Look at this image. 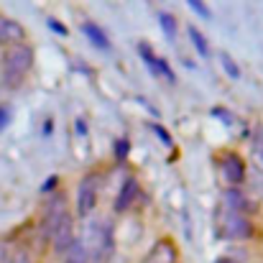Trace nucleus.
I'll list each match as a JSON object with an SVG mask.
<instances>
[{
	"mask_svg": "<svg viewBox=\"0 0 263 263\" xmlns=\"http://www.w3.org/2000/svg\"><path fill=\"white\" fill-rule=\"evenodd\" d=\"M33 67V49L28 44H13L5 49L3 54V74L5 80L13 85L18 80L26 77V72H31Z\"/></svg>",
	"mask_w": 263,
	"mask_h": 263,
	"instance_id": "1",
	"label": "nucleus"
},
{
	"mask_svg": "<svg viewBox=\"0 0 263 263\" xmlns=\"http://www.w3.org/2000/svg\"><path fill=\"white\" fill-rule=\"evenodd\" d=\"M217 235L222 240H251L253 238V222L243 212L222 210V215L217 220Z\"/></svg>",
	"mask_w": 263,
	"mask_h": 263,
	"instance_id": "2",
	"label": "nucleus"
},
{
	"mask_svg": "<svg viewBox=\"0 0 263 263\" xmlns=\"http://www.w3.org/2000/svg\"><path fill=\"white\" fill-rule=\"evenodd\" d=\"M97 181H100V176L92 172V174L82 176V181L77 186V215L80 217H87L97 204Z\"/></svg>",
	"mask_w": 263,
	"mask_h": 263,
	"instance_id": "3",
	"label": "nucleus"
},
{
	"mask_svg": "<svg viewBox=\"0 0 263 263\" xmlns=\"http://www.w3.org/2000/svg\"><path fill=\"white\" fill-rule=\"evenodd\" d=\"M220 172H222V179H225L228 186H238L240 189V184L246 181V161L238 154L228 151L220 159Z\"/></svg>",
	"mask_w": 263,
	"mask_h": 263,
	"instance_id": "4",
	"label": "nucleus"
},
{
	"mask_svg": "<svg viewBox=\"0 0 263 263\" xmlns=\"http://www.w3.org/2000/svg\"><path fill=\"white\" fill-rule=\"evenodd\" d=\"M74 240H77V235H74V217L67 215L59 222V228L54 230V235H51V251L57 256H67V251L74 246Z\"/></svg>",
	"mask_w": 263,
	"mask_h": 263,
	"instance_id": "5",
	"label": "nucleus"
},
{
	"mask_svg": "<svg viewBox=\"0 0 263 263\" xmlns=\"http://www.w3.org/2000/svg\"><path fill=\"white\" fill-rule=\"evenodd\" d=\"M23 39H26V28L18 21H13V18H3L0 15V44L8 49L13 44H23Z\"/></svg>",
	"mask_w": 263,
	"mask_h": 263,
	"instance_id": "6",
	"label": "nucleus"
},
{
	"mask_svg": "<svg viewBox=\"0 0 263 263\" xmlns=\"http://www.w3.org/2000/svg\"><path fill=\"white\" fill-rule=\"evenodd\" d=\"M138 192H141V186H138V179L136 176H128L125 181H123V186H120V192H118V197H115V212H125L133 202H136V197H138Z\"/></svg>",
	"mask_w": 263,
	"mask_h": 263,
	"instance_id": "7",
	"label": "nucleus"
},
{
	"mask_svg": "<svg viewBox=\"0 0 263 263\" xmlns=\"http://www.w3.org/2000/svg\"><path fill=\"white\" fill-rule=\"evenodd\" d=\"M138 51H141V57H143V62H146V64L151 67V72H154L156 77L161 74V77H166L169 82H174V72L169 69V64H166L164 59H159V57H154V51L148 49V44H141V46H138Z\"/></svg>",
	"mask_w": 263,
	"mask_h": 263,
	"instance_id": "8",
	"label": "nucleus"
},
{
	"mask_svg": "<svg viewBox=\"0 0 263 263\" xmlns=\"http://www.w3.org/2000/svg\"><path fill=\"white\" fill-rule=\"evenodd\" d=\"M222 210H230V212H248L251 210V204H248V199H246V194L238 189V186H228L225 192H222Z\"/></svg>",
	"mask_w": 263,
	"mask_h": 263,
	"instance_id": "9",
	"label": "nucleus"
},
{
	"mask_svg": "<svg viewBox=\"0 0 263 263\" xmlns=\"http://www.w3.org/2000/svg\"><path fill=\"white\" fill-rule=\"evenodd\" d=\"M82 33L87 36V39L95 44V46H97V49L110 51V41H107V36L102 33V28H100L97 23H85V26H82Z\"/></svg>",
	"mask_w": 263,
	"mask_h": 263,
	"instance_id": "10",
	"label": "nucleus"
},
{
	"mask_svg": "<svg viewBox=\"0 0 263 263\" xmlns=\"http://www.w3.org/2000/svg\"><path fill=\"white\" fill-rule=\"evenodd\" d=\"M64 263H89L87 243L74 240V246H72V248L67 251V256H64Z\"/></svg>",
	"mask_w": 263,
	"mask_h": 263,
	"instance_id": "11",
	"label": "nucleus"
},
{
	"mask_svg": "<svg viewBox=\"0 0 263 263\" xmlns=\"http://www.w3.org/2000/svg\"><path fill=\"white\" fill-rule=\"evenodd\" d=\"M220 67L225 69V74L230 77V80H240V67H238V62L228 54V51H220Z\"/></svg>",
	"mask_w": 263,
	"mask_h": 263,
	"instance_id": "12",
	"label": "nucleus"
},
{
	"mask_svg": "<svg viewBox=\"0 0 263 263\" xmlns=\"http://www.w3.org/2000/svg\"><path fill=\"white\" fill-rule=\"evenodd\" d=\"M159 26L164 28V33H166L169 39H174L176 31H179V23H176V18L169 10H159Z\"/></svg>",
	"mask_w": 263,
	"mask_h": 263,
	"instance_id": "13",
	"label": "nucleus"
},
{
	"mask_svg": "<svg viewBox=\"0 0 263 263\" xmlns=\"http://www.w3.org/2000/svg\"><path fill=\"white\" fill-rule=\"evenodd\" d=\"M189 39H192V44L197 46V51H199V57H210V44H207V39L194 28V26H189Z\"/></svg>",
	"mask_w": 263,
	"mask_h": 263,
	"instance_id": "14",
	"label": "nucleus"
},
{
	"mask_svg": "<svg viewBox=\"0 0 263 263\" xmlns=\"http://www.w3.org/2000/svg\"><path fill=\"white\" fill-rule=\"evenodd\" d=\"M128 154H130V143H128V138H118V141H115V159H118V161H125Z\"/></svg>",
	"mask_w": 263,
	"mask_h": 263,
	"instance_id": "15",
	"label": "nucleus"
},
{
	"mask_svg": "<svg viewBox=\"0 0 263 263\" xmlns=\"http://www.w3.org/2000/svg\"><path fill=\"white\" fill-rule=\"evenodd\" d=\"M5 263H31V253L23 251V248H18V251H13V253L8 256V261Z\"/></svg>",
	"mask_w": 263,
	"mask_h": 263,
	"instance_id": "16",
	"label": "nucleus"
},
{
	"mask_svg": "<svg viewBox=\"0 0 263 263\" xmlns=\"http://www.w3.org/2000/svg\"><path fill=\"white\" fill-rule=\"evenodd\" d=\"M46 23H49V28H51V31H57L59 36H69V31H67V26H64V23H59L57 18H49Z\"/></svg>",
	"mask_w": 263,
	"mask_h": 263,
	"instance_id": "17",
	"label": "nucleus"
},
{
	"mask_svg": "<svg viewBox=\"0 0 263 263\" xmlns=\"http://www.w3.org/2000/svg\"><path fill=\"white\" fill-rule=\"evenodd\" d=\"M189 8H192V10H197L202 18H210V10H207V5H204V3H199V0H189Z\"/></svg>",
	"mask_w": 263,
	"mask_h": 263,
	"instance_id": "18",
	"label": "nucleus"
},
{
	"mask_svg": "<svg viewBox=\"0 0 263 263\" xmlns=\"http://www.w3.org/2000/svg\"><path fill=\"white\" fill-rule=\"evenodd\" d=\"M57 186H59V176H49V179L44 181L41 192H44V194H49V192H51V189H57Z\"/></svg>",
	"mask_w": 263,
	"mask_h": 263,
	"instance_id": "19",
	"label": "nucleus"
},
{
	"mask_svg": "<svg viewBox=\"0 0 263 263\" xmlns=\"http://www.w3.org/2000/svg\"><path fill=\"white\" fill-rule=\"evenodd\" d=\"M253 159L263 166V141H256V143H253Z\"/></svg>",
	"mask_w": 263,
	"mask_h": 263,
	"instance_id": "20",
	"label": "nucleus"
},
{
	"mask_svg": "<svg viewBox=\"0 0 263 263\" xmlns=\"http://www.w3.org/2000/svg\"><path fill=\"white\" fill-rule=\"evenodd\" d=\"M215 263H243V258H238V253H228V256H220Z\"/></svg>",
	"mask_w": 263,
	"mask_h": 263,
	"instance_id": "21",
	"label": "nucleus"
},
{
	"mask_svg": "<svg viewBox=\"0 0 263 263\" xmlns=\"http://www.w3.org/2000/svg\"><path fill=\"white\" fill-rule=\"evenodd\" d=\"M151 128H154V133H156V136H159V138H161V141H164L166 146L172 143V138H169V133H166L164 128H159V125H151Z\"/></svg>",
	"mask_w": 263,
	"mask_h": 263,
	"instance_id": "22",
	"label": "nucleus"
},
{
	"mask_svg": "<svg viewBox=\"0 0 263 263\" xmlns=\"http://www.w3.org/2000/svg\"><path fill=\"white\" fill-rule=\"evenodd\" d=\"M8 120H10V115H8V110L5 107H0V130L8 125Z\"/></svg>",
	"mask_w": 263,
	"mask_h": 263,
	"instance_id": "23",
	"label": "nucleus"
},
{
	"mask_svg": "<svg viewBox=\"0 0 263 263\" xmlns=\"http://www.w3.org/2000/svg\"><path fill=\"white\" fill-rule=\"evenodd\" d=\"M74 128H77L80 133H87V128H85V123H82V120H74Z\"/></svg>",
	"mask_w": 263,
	"mask_h": 263,
	"instance_id": "24",
	"label": "nucleus"
}]
</instances>
